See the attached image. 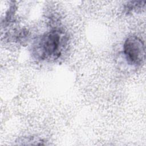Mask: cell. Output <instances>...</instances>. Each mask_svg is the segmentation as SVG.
<instances>
[{
	"label": "cell",
	"mask_w": 146,
	"mask_h": 146,
	"mask_svg": "<svg viewBox=\"0 0 146 146\" xmlns=\"http://www.w3.org/2000/svg\"><path fill=\"white\" fill-rule=\"evenodd\" d=\"M67 38L60 30L54 29L38 36L32 46V54L39 60L50 61L58 59L64 48Z\"/></svg>",
	"instance_id": "obj_1"
},
{
	"label": "cell",
	"mask_w": 146,
	"mask_h": 146,
	"mask_svg": "<svg viewBox=\"0 0 146 146\" xmlns=\"http://www.w3.org/2000/svg\"><path fill=\"white\" fill-rule=\"evenodd\" d=\"M123 52L128 63L140 66L145 59V46L144 42L136 35L126 38L123 44Z\"/></svg>",
	"instance_id": "obj_2"
},
{
	"label": "cell",
	"mask_w": 146,
	"mask_h": 146,
	"mask_svg": "<svg viewBox=\"0 0 146 146\" xmlns=\"http://www.w3.org/2000/svg\"><path fill=\"white\" fill-rule=\"evenodd\" d=\"M145 1H129L124 6V10L127 13L142 9L145 6Z\"/></svg>",
	"instance_id": "obj_3"
}]
</instances>
